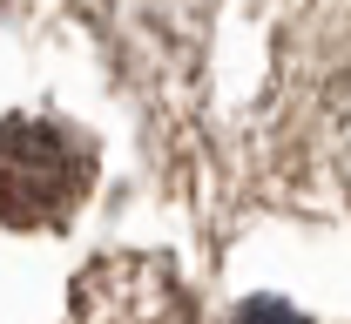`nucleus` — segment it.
<instances>
[{
	"label": "nucleus",
	"instance_id": "nucleus-1",
	"mask_svg": "<svg viewBox=\"0 0 351 324\" xmlns=\"http://www.w3.org/2000/svg\"><path fill=\"white\" fill-rule=\"evenodd\" d=\"M68 196H75V149L68 142L54 129H41V122L0 129V216L41 223Z\"/></svg>",
	"mask_w": 351,
	"mask_h": 324
},
{
	"label": "nucleus",
	"instance_id": "nucleus-2",
	"mask_svg": "<svg viewBox=\"0 0 351 324\" xmlns=\"http://www.w3.org/2000/svg\"><path fill=\"white\" fill-rule=\"evenodd\" d=\"M243 324H304V318H298L291 304H250V311H243Z\"/></svg>",
	"mask_w": 351,
	"mask_h": 324
}]
</instances>
